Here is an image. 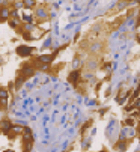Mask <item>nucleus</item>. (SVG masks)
Instances as JSON below:
<instances>
[{"mask_svg": "<svg viewBox=\"0 0 140 152\" xmlns=\"http://www.w3.org/2000/svg\"><path fill=\"white\" fill-rule=\"evenodd\" d=\"M35 3H36V0H23V5L26 8H33Z\"/></svg>", "mask_w": 140, "mask_h": 152, "instance_id": "obj_9", "label": "nucleus"}, {"mask_svg": "<svg viewBox=\"0 0 140 152\" xmlns=\"http://www.w3.org/2000/svg\"><path fill=\"white\" fill-rule=\"evenodd\" d=\"M6 98H8V91L0 89V107L2 109H6Z\"/></svg>", "mask_w": 140, "mask_h": 152, "instance_id": "obj_5", "label": "nucleus"}, {"mask_svg": "<svg viewBox=\"0 0 140 152\" xmlns=\"http://www.w3.org/2000/svg\"><path fill=\"white\" fill-rule=\"evenodd\" d=\"M100 48H101V44H98V42H97V44H93V45L91 47V51H92V53H95V51H98Z\"/></svg>", "mask_w": 140, "mask_h": 152, "instance_id": "obj_10", "label": "nucleus"}, {"mask_svg": "<svg viewBox=\"0 0 140 152\" xmlns=\"http://www.w3.org/2000/svg\"><path fill=\"white\" fill-rule=\"evenodd\" d=\"M11 17H12V18H18V12L14 11V9H11Z\"/></svg>", "mask_w": 140, "mask_h": 152, "instance_id": "obj_12", "label": "nucleus"}, {"mask_svg": "<svg viewBox=\"0 0 140 152\" xmlns=\"http://www.w3.org/2000/svg\"><path fill=\"white\" fill-rule=\"evenodd\" d=\"M110 66H111V65H110V63H107L106 66H104V69H106V71H110Z\"/></svg>", "mask_w": 140, "mask_h": 152, "instance_id": "obj_14", "label": "nucleus"}, {"mask_svg": "<svg viewBox=\"0 0 140 152\" xmlns=\"http://www.w3.org/2000/svg\"><path fill=\"white\" fill-rule=\"evenodd\" d=\"M35 15H36L38 20H47V18H48V12H47V9H44V8H39V9H36Z\"/></svg>", "mask_w": 140, "mask_h": 152, "instance_id": "obj_4", "label": "nucleus"}, {"mask_svg": "<svg viewBox=\"0 0 140 152\" xmlns=\"http://www.w3.org/2000/svg\"><path fill=\"white\" fill-rule=\"evenodd\" d=\"M136 2H137V3H140V0H136Z\"/></svg>", "mask_w": 140, "mask_h": 152, "instance_id": "obj_15", "label": "nucleus"}, {"mask_svg": "<svg viewBox=\"0 0 140 152\" xmlns=\"http://www.w3.org/2000/svg\"><path fill=\"white\" fill-rule=\"evenodd\" d=\"M54 56L56 54H44V56H39L38 57V62H39V63H51V62H53L54 60Z\"/></svg>", "mask_w": 140, "mask_h": 152, "instance_id": "obj_3", "label": "nucleus"}, {"mask_svg": "<svg viewBox=\"0 0 140 152\" xmlns=\"http://www.w3.org/2000/svg\"><path fill=\"white\" fill-rule=\"evenodd\" d=\"M21 73H23V75H24L26 78H27V77H32V75L35 74V68H33V66H29V65H24Z\"/></svg>", "mask_w": 140, "mask_h": 152, "instance_id": "obj_6", "label": "nucleus"}, {"mask_svg": "<svg viewBox=\"0 0 140 152\" xmlns=\"http://www.w3.org/2000/svg\"><path fill=\"white\" fill-rule=\"evenodd\" d=\"M32 51H33V48L29 47V45H20V47H17V54H18L20 57H27V56H30Z\"/></svg>", "mask_w": 140, "mask_h": 152, "instance_id": "obj_1", "label": "nucleus"}, {"mask_svg": "<svg viewBox=\"0 0 140 152\" xmlns=\"http://www.w3.org/2000/svg\"><path fill=\"white\" fill-rule=\"evenodd\" d=\"M139 15H140V11H139Z\"/></svg>", "mask_w": 140, "mask_h": 152, "instance_id": "obj_16", "label": "nucleus"}, {"mask_svg": "<svg viewBox=\"0 0 140 152\" xmlns=\"http://www.w3.org/2000/svg\"><path fill=\"white\" fill-rule=\"evenodd\" d=\"M9 17H11V9L9 8H6V6L0 8V21H6Z\"/></svg>", "mask_w": 140, "mask_h": 152, "instance_id": "obj_2", "label": "nucleus"}, {"mask_svg": "<svg viewBox=\"0 0 140 152\" xmlns=\"http://www.w3.org/2000/svg\"><path fill=\"white\" fill-rule=\"evenodd\" d=\"M12 127H14V125H12L9 121H3V122H2V131L6 132V134L9 132V131H12Z\"/></svg>", "mask_w": 140, "mask_h": 152, "instance_id": "obj_8", "label": "nucleus"}, {"mask_svg": "<svg viewBox=\"0 0 140 152\" xmlns=\"http://www.w3.org/2000/svg\"><path fill=\"white\" fill-rule=\"evenodd\" d=\"M80 78V71H77V69H74L71 74L68 75V82H71V83H75L77 80Z\"/></svg>", "mask_w": 140, "mask_h": 152, "instance_id": "obj_7", "label": "nucleus"}, {"mask_svg": "<svg viewBox=\"0 0 140 152\" xmlns=\"http://www.w3.org/2000/svg\"><path fill=\"white\" fill-rule=\"evenodd\" d=\"M78 65H80V59H78V57H75V59H74V62H72V66H74V69H77V68H78Z\"/></svg>", "mask_w": 140, "mask_h": 152, "instance_id": "obj_11", "label": "nucleus"}, {"mask_svg": "<svg viewBox=\"0 0 140 152\" xmlns=\"http://www.w3.org/2000/svg\"><path fill=\"white\" fill-rule=\"evenodd\" d=\"M125 123L131 127V125H134V119H131V118H130V119H127V121H125Z\"/></svg>", "mask_w": 140, "mask_h": 152, "instance_id": "obj_13", "label": "nucleus"}]
</instances>
